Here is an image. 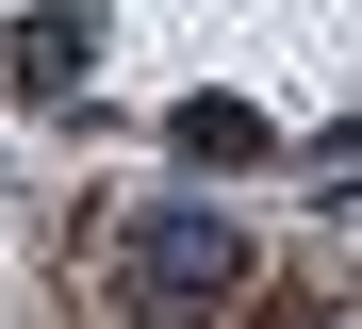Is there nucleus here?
Instances as JSON below:
<instances>
[{
	"mask_svg": "<svg viewBox=\"0 0 362 329\" xmlns=\"http://www.w3.org/2000/svg\"><path fill=\"white\" fill-rule=\"evenodd\" d=\"M17 66H33V83H83V66H99V33H83V17H33V33H17Z\"/></svg>",
	"mask_w": 362,
	"mask_h": 329,
	"instance_id": "obj_3",
	"label": "nucleus"
},
{
	"mask_svg": "<svg viewBox=\"0 0 362 329\" xmlns=\"http://www.w3.org/2000/svg\"><path fill=\"white\" fill-rule=\"evenodd\" d=\"M296 329H362V313H296Z\"/></svg>",
	"mask_w": 362,
	"mask_h": 329,
	"instance_id": "obj_4",
	"label": "nucleus"
},
{
	"mask_svg": "<svg viewBox=\"0 0 362 329\" xmlns=\"http://www.w3.org/2000/svg\"><path fill=\"white\" fill-rule=\"evenodd\" d=\"M247 280H264V247H247V214H214V197H148V214L115 231V296L148 329H214Z\"/></svg>",
	"mask_w": 362,
	"mask_h": 329,
	"instance_id": "obj_1",
	"label": "nucleus"
},
{
	"mask_svg": "<svg viewBox=\"0 0 362 329\" xmlns=\"http://www.w3.org/2000/svg\"><path fill=\"white\" fill-rule=\"evenodd\" d=\"M247 149H264L247 99H181V165H247Z\"/></svg>",
	"mask_w": 362,
	"mask_h": 329,
	"instance_id": "obj_2",
	"label": "nucleus"
}]
</instances>
